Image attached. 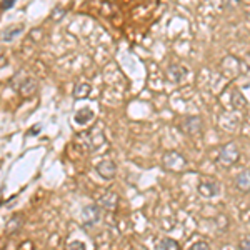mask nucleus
I'll return each instance as SVG.
<instances>
[{"instance_id": "nucleus-3", "label": "nucleus", "mask_w": 250, "mask_h": 250, "mask_svg": "<svg viewBox=\"0 0 250 250\" xmlns=\"http://www.w3.org/2000/svg\"><path fill=\"white\" fill-rule=\"evenodd\" d=\"M180 128H182V132L185 135H190V137L200 135L202 134V128H204L202 119H200L199 115L184 117L182 122H180Z\"/></svg>"}, {"instance_id": "nucleus-9", "label": "nucleus", "mask_w": 250, "mask_h": 250, "mask_svg": "<svg viewBox=\"0 0 250 250\" xmlns=\"http://www.w3.org/2000/svg\"><path fill=\"white\" fill-rule=\"evenodd\" d=\"M235 187L240 192H250V170H242L235 177Z\"/></svg>"}, {"instance_id": "nucleus-15", "label": "nucleus", "mask_w": 250, "mask_h": 250, "mask_svg": "<svg viewBox=\"0 0 250 250\" xmlns=\"http://www.w3.org/2000/svg\"><path fill=\"white\" fill-rule=\"evenodd\" d=\"M90 94V85L88 83H79L74 88V97L75 99H85V97Z\"/></svg>"}, {"instance_id": "nucleus-19", "label": "nucleus", "mask_w": 250, "mask_h": 250, "mask_svg": "<svg viewBox=\"0 0 250 250\" xmlns=\"http://www.w3.org/2000/svg\"><path fill=\"white\" fill-rule=\"evenodd\" d=\"M239 249H240V250H250V237H247V239H242V240H240Z\"/></svg>"}, {"instance_id": "nucleus-5", "label": "nucleus", "mask_w": 250, "mask_h": 250, "mask_svg": "<svg viewBox=\"0 0 250 250\" xmlns=\"http://www.w3.org/2000/svg\"><path fill=\"white\" fill-rule=\"evenodd\" d=\"M197 190L202 197L205 199H213V197H217L222 190L220 184L217 182L215 179H210V177H207V179H202L199 182V187H197Z\"/></svg>"}, {"instance_id": "nucleus-1", "label": "nucleus", "mask_w": 250, "mask_h": 250, "mask_svg": "<svg viewBox=\"0 0 250 250\" xmlns=\"http://www.w3.org/2000/svg\"><path fill=\"white\" fill-rule=\"evenodd\" d=\"M240 159V152L239 147H237L233 142H229L225 145H222L219 150V157H217V164L222 165V167L229 168L232 167L233 164H237V160Z\"/></svg>"}, {"instance_id": "nucleus-17", "label": "nucleus", "mask_w": 250, "mask_h": 250, "mask_svg": "<svg viewBox=\"0 0 250 250\" xmlns=\"http://www.w3.org/2000/svg\"><path fill=\"white\" fill-rule=\"evenodd\" d=\"M67 250H85V245L80 240H72L67 244Z\"/></svg>"}, {"instance_id": "nucleus-4", "label": "nucleus", "mask_w": 250, "mask_h": 250, "mask_svg": "<svg viewBox=\"0 0 250 250\" xmlns=\"http://www.w3.org/2000/svg\"><path fill=\"white\" fill-rule=\"evenodd\" d=\"M82 224L83 227H92V225L99 224L100 219H102V207L100 205H87V207L82 208Z\"/></svg>"}, {"instance_id": "nucleus-7", "label": "nucleus", "mask_w": 250, "mask_h": 250, "mask_svg": "<svg viewBox=\"0 0 250 250\" xmlns=\"http://www.w3.org/2000/svg\"><path fill=\"white\" fill-rule=\"evenodd\" d=\"M95 170L99 172V175L102 177V179L112 180L117 173V164L114 162V160L105 159V160H102V162H99L95 165Z\"/></svg>"}, {"instance_id": "nucleus-11", "label": "nucleus", "mask_w": 250, "mask_h": 250, "mask_svg": "<svg viewBox=\"0 0 250 250\" xmlns=\"http://www.w3.org/2000/svg\"><path fill=\"white\" fill-rule=\"evenodd\" d=\"M22 225H23V217L22 215H14L9 222H7L5 230H7V233H15L22 229Z\"/></svg>"}, {"instance_id": "nucleus-6", "label": "nucleus", "mask_w": 250, "mask_h": 250, "mask_svg": "<svg viewBox=\"0 0 250 250\" xmlns=\"http://www.w3.org/2000/svg\"><path fill=\"white\" fill-rule=\"evenodd\" d=\"M105 144V137H104V132L100 127H94L90 132L87 134V150L94 152L97 148H100Z\"/></svg>"}, {"instance_id": "nucleus-16", "label": "nucleus", "mask_w": 250, "mask_h": 250, "mask_svg": "<svg viewBox=\"0 0 250 250\" xmlns=\"http://www.w3.org/2000/svg\"><path fill=\"white\" fill-rule=\"evenodd\" d=\"M157 250H179V244L173 239H162L157 245Z\"/></svg>"}, {"instance_id": "nucleus-14", "label": "nucleus", "mask_w": 250, "mask_h": 250, "mask_svg": "<svg viewBox=\"0 0 250 250\" xmlns=\"http://www.w3.org/2000/svg\"><path fill=\"white\" fill-rule=\"evenodd\" d=\"M168 79L172 80V82H180V80L184 79V70L180 65H170L168 67V72H167Z\"/></svg>"}, {"instance_id": "nucleus-2", "label": "nucleus", "mask_w": 250, "mask_h": 250, "mask_svg": "<svg viewBox=\"0 0 250 250\" xmlns=\"http://www.w3.org/2000/svg\"><path fill=\"white\" fill-rule=\"evenodd\" d=\"M162 162H164V167L170 172H184L185 168H187V160H185V157L175 150L167 152V154L164 155Z\"/></svg>"}, {"instance_id": "nucleus-18", "label": "nucleus", "mask_w": 250, "mask_h": 250, "mask_svg": "<svg viewBox=\"0 0 250 250\" xmlns=\"http://www.w3.org/2000/svg\"><path fill=\"white\" fill-rule=\"evenodd\" d=\"M187 250H210V245H208L207 242H195V244H192Z\"/></svg>"}, {"instance_id": "nucleus-8", "label": "nucleus", "mask_w": 250, "mask_h": 250, "mask_svg": "<svg viewBox=\"0 0 250 250\" xmlns=\"http://www.w3.org/2000/svg\"><path fill=\"white\" fill-rule=\"evenodd\" d=\"M117 204H119V195H117L114 190L104 192L102 195H100L99 202H97V205H100V207L105 208V210H115Z\"/></svg>"}, {"instance_id": "nucleus-13", "label": "nucleus", "mask_w": 250, "mask_h": 250, "mask_svg": "<svg viewBox=\"0 0 250 250\" xmlns=\"http://www.w3.org/2000/svg\"><path fill=\"white\" fill-rule=\"evenodd\" d=\"M92 119H94V112H92L90 108H83V110H80L75 114V122L80 124V125L90 122Z\"/></svg>"}, {"instance_id": "nucleus-12", "label": "nucleus", "mask_w": 250, "mask_h": 250, "mask_svg": "<svg viewBox=\"0 0 250 250\" xmlns=\"http://www.w3.org/2000/svg\"><path fill=\"white\" fill-rule=\"evenodd\" d=\"M35 88H37V82H35L34 79H27L22 82V85H20V94L23 97H29L35 92Z\"/></svg>"}, {"instance_id": "nucleus-20", "label": "nucleus", "mask_w": 250, "mask_h": 250, "mask_svg": "<svg viewBox=\"0 0 250 250\" xmlns=\"http://www.w3.org/2000/svg\"><path fill=\"white\" fill-rule=\"evenodd\" d=\"M15 2H17V0H2V10H9V9H12Z\"/></svg>"}, {"instance_id": "nucleus-10", "label": "nucleus", "mask_w": 250, "mask_h": 250, "mask_svg": "<svg viewBox=\"0 0 250 250\" xmlns=\"http://www.w3.org/2000/svg\"><path fill=\"white\" fill-rule=\"evenodd\" d=\"M22 30H23L22 23H15V25L5 27L3 32H2V40H3V42H12L15 37H19V35L22 34Z\"/></svg>"}]
</instances>
